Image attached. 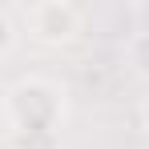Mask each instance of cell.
Wrapping results in <instances>:
<instances>
[{
  "label": "cell",
  "instance_id": "cell-1",
  "mask_svg": "<svg viewBox=\"0 0 149 149\" xmlns=\"http://www.w3.org/2000/svg\"><path fill=\"white\" fill-rule=\"evenodd\" d=\"M28 28L40 40H69L81 28V12L73 4H36L28 8Z\"/></svg>",
  "mask_w": 149,
  "mask_h": 149
},
{
  "label": "cell",
  "instance_id": "cell-2",
  "mask_svg": "<svg viewBox=\"0 0 149 149\" xmlns=\"http://www.w3.org/2000/svg\"><path fill=\"white\" fill-rule=\"evenodd\" d=\"M141 113H145V121H149V101H145V109H141Z\"/></svg>",
  "mask_w": 149,
  "mask_h": 149
}]
</instances>
